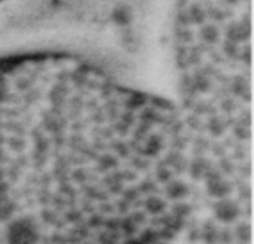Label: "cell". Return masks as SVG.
I'll use <instances>...</instances> for the list:
<instances>
[{"label":"cell","mask_w":254,"mask_h":244,"mask_svg":"<svg viewBox=\"0 0 254 244\" xmlns=\"http://www.w3.org/2000/svg\"><path fill=\"white\" fill-rule=\"evenodd\" d=\"M183 173L175 102L83 55H0V244H170Z\"/></svg>","instance_id":"cell-1"}]
</instances>
